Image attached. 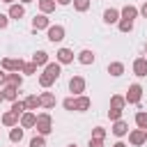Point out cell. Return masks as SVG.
I'll return each instance as SVG.
<instances>
[{
    "instance_id": "obj_1",
    "label": "cell",
    "mask_w": 147,
    "mask_h": 147,
    "mask_svg": "<svg viewBox=\"0 0 147 147\" xmlns=\"http://www.w3.org/2000/svg\"><path fill=\"white\" fill-rule=\"evenodd\" d=\"M60 74H62L60 62H48V64L44 67V74L39 76V85H41V87H51V85L60 78Z\"/></svg>"
},
{
    "instance_id": "obj_2",
    "label": "cell",
    "mask_w": 147,
    "mask_h": 147,
    "mask_svg": "<svg viewBox=\"0 0 147 147\" xmlns=\"http://www.w3.org/2000/svg\"><path fill=\"white\" fill-rule=\"evenodd\" d=\"M37 136H48L53 131V119H51V113H39L37 115Z\"/></svg>"
},
{
    "instance_id": "obj_3",
    "label": "cell",
    "mask_w": 147,
    "mask_h": 147,
    "mask_svg": "<svg viewBox=\"0 0 147 147\" xmlns=\"http://www.w3.org/2000/svg\"><path fill=\"white\" fill-rule=\"evenodd\" d=\"M23 64H25V62H23L21 57H2V62H0L2 71H11V74H14V71H18V74H21Z\"/></svg>"
},
{
    "instance_id": "obj_4",
    "label": "cell",
    "mask_w": 147,
    "mask_h": 147,
    "mask_svg": "<svg viewBox=\"0 0 147 147\" xmlns=\"http://www.w3.org/2000/svg\"><path fill=\"white\" fill-rule=\"evenodd\" d=\"M124 99H126V103H140V99H142V87H140L138 83L129 85V90H126Z\"/></svg>"
},
{
    "instance_id": "obj_5",
    "label": "cell",
    "mask_w": 147,
    "mask_h": 147,
    "mask_svg": "<svg viewBox=\"0 0 147 147\" xmlns=\"http://www.w3.org/2000/svg\"><path fill=\"white\" fill-rule=\"evenodd\" d=\"M69 92L76 94V96H80L85 92V78L83 76H71L69 78Z\"/></svg>"
},
{
    "instance_id": "obj_6",
    "label": "cell",
    "mask_w": 147,
    "mask_h": 147,
    "mask_svg": "<svg viewBox=\"0 0 147 147\" xmlns=\"http://www.w3.org/2000/svg\"><path fill=\"white\" fill-rule=\"evenodd\" d=\"M46 37H48V41H53V44H60V41L64 39V28H62V25H48V32H46Z\"/></svg>"
},
{
    "instance_id": "obj_7",
    "label": "cell",
    "mask_w": 147,
    "mask_h": 147,
    "mask_svg": "<svg viewBox=\"0 0 147 147\" xmlns=\"http://www.w3.org/2000/svg\"><path fill=\"white\" fill-rule=\"evenodd\" d=\"M48 25H51V21H48L46 14H34V18H32V30L34 32L37 30H48Z\"/></svg>"
},
{
    "instance_id": "obj_8",
    "label": "cell",
    "mask_w": 147,
    "mask_h": 147,
    "mask_svg": "<svg viewBox=\"0 0 147 147\" xmlns=\"http://www.w3.org/2000/svg\"><path fill=\"white\" fill-rule=\"evenodd\" d=\"M55 62H60V64L74 62V51H71V48H60V51L55 53Z\"/></svg>"
},
{
    "instance_id": "obj_9",
    "label": "cell",
    "mask_w": 147,
    "mask_h": 147,
    "mask_svg": "<svg viewBox=\"0 0 147 147\" xmlns=\"http://www.w3.org/2000/svg\"><path fill=\"white\" fill-rule=\"evenodd\" d=\"M21 129H32L34 124H37V113H30V110H25L23 115H21Z\"/></svg>"
},
{
    "instance_id": "obj_10",
    "label": "cell",
    "mask_w": 147,
    "mask_h": 147,
    "mask_svg": "<svg viewBox=\"0 0 147 147\" xmlns=\"http://www.w3.org/2000/svg\"><path fill=\"white\" fill-rule=\"evenodd\" d=\"M129 142L136 145V147L145 145V142H147V140H145V131H142V129H133V131L129 133Z\"/></svg>"
},
{
    "instance_id": "obj_11",
    "label": "cell",
    "mask_w": 147,
    "mask_h": 147,
    "mask_svg": "<svg viewBox=\"0 0 147 147\" xmlns=\"http://www.w3.org/2000/svg\"><path fill=\"white\" fill-rule=\"evenodd\" d=\"M133 74H136L138 78H145V76H147V57H138V60L133 62Z\"/></svg>"
},
{
    "instance_id": "obj_12",
    "label": "cell",
    "mask_w": 147,
    "mask_h": 147,
    "mask_svg": "<svg viewBox=\"0 0 147 147\" xmlns=\"http://www.w3.org/2000/svg\"><path fill=\"white\" fill-rule=\"evenodd\" d=\"M39 101H41V108H46V110L55 108V94L53 92H41L39 94Z\"/></svg>"
},
{
    "instance_id": "obj_13",
    "label": "cell",
    "mask_w": 147,
    "mask_h": 147,
    "mask_svg": "<svg viewBox=\"0 0 147 147\" xmlns=\"http://www.w3.org/2000/svg\"><path fill=\"white\" fill-rule=\"evenodd\" d=\"M119 16L122 18H129V21H136L138 18V7L136 5H124L122 11H119Z\"/></svg>"
},
{
    "instance_id": "obj_14",
    "label": "cell",
    "mask_w": 147,
    "mask_h": 147,
    "mask_svg": "<svg viewBox=\"0 0 147 147\" xmlns=\"http://www.w3.org/2000/svg\"><path fill=\"white\" fill-rule=\"evenodd\" d=\"M110 131H113V136L122 138V136H126V133H129V124H126L124 119H117V122L113 124V129H110Z\"/></svg>"
},
{
    "instance_id": "obj_15",
    "label": "cell",
    "mask_w": 147,
    "mask_h": 147,
    "mask_svg": "<svg viewBox=\"0 0 147 147\" xmlns=\"http://www.w3.org/2000/svg\"><path fill=\"white\" fill-rule=\"evenodd\" d=\"M7 16H9V18H16V21H18V18H23V16H25V7H23V5H16V2H14V5H9V14H7Z\"/></svg>"
},
{
    "instance_id": "obj_16",
    "label": "cell",
    "mask_w": 147,
    "mask_h": 147,
    "mask_svg": "<svg viewBox=\"0 0 147 147\" xmlns=\"http://www.w3.org/2000/svg\"><path fill=\"white\" fill-rule=\"evenodd\" d=\"M23 103H25V110H30V113H34L37 108H41V101H39V96H37V94H30Z\"/></svg>"
},
{
    "instance_id": "obj_17",
    "label": "cell",
    "mask_w": 147,
    "mask_h": 147,
    "mask_svg": "<svg viewBox=\"0 0 147 147\" xmlns=\"http://www.w3.org/2000/svg\"><path fill=\"white\" fill-rule=\"evenodd\" d=\"M92 106V101H90V96H76V106H74V110H78V113H85L87 108Z\"/></svg>"
},
{
    "instance_id": "obj_18",
    "label": "cell",
    "mask_w": 147,
    "mask_h": 147,
    "mask_svg": "<svg viewBox=\"0 0 147 147\" xmlns=\"http://www.w3.org/2000/svg\"><path fill=\"white\" fill-rule=\"evenodd\" d=\"M18 119H21V117H18L16 113H11V110H7V113L2 115V124H5V126H11V129L18 126Z\"/></svg>"
},
{
    "instance_id": "obj_19",
    "label": "cell",
    "mask_w": 147,
    "mask_h": 147,
    "mask_svg": "<svg viewBox=\"0 0 147 147\" xmlns=\"http://www.w3.org/2000/svg\"><path fill=\"white\" fill-rule=\"evenodd\" d=\"M103 21L110 25V23H117L119 21V9H115V7H110V9H106L103 11Z\"/></svg>"
},
{
    "instance_id": "obj_20",
    "label": "cell",
    "mask_w": 147,
    "mask_h": 147,
    "mask_svg": "<svg viewBox=\"0 0 147 147\" xmlns=\"http://www.w3.org/2000/svg\"><path fill=\"white\" fill-rule=\"evenodd\" d=\"M32 62H34L37 67H46V64H48V53H46V51H37V53L32 55Z\"/></svg>"
},
{
    "instance_id": "obj_21",
    "label": "cell",
    "mask_w": 147,
    "mask_h": 147,
    "mask_svg": "<svg viewBox=\"0 0 147 147\" xmlns=\"http://www.w3.org/2000/svg\"><path fill=\"white\" fill-rule=\"evenodd\" d=\"M2 94H5V99H7V101H11V103H14V101L18 99V87L5 85V87H2Z\"/></svg>"
},
{
    "instance_id": "obj_22",
    "label": "cell",
    "mask_w": 147,
    "mask_h": 147,
    "mask_svg": "<svg viewBox=\"0 0 147 147\" xmlns=\"http://www.w3.org/2000/svg\"><path fill=\"white\" fill-rule=\"evenodd\" d=\"M7 85H11V87H21V85H23V76H21L18 71L7 74Z\"/></svg>"
},
{
    "instance_id": "obj_23",
    "label": "cell",
    "mask_w": 147,
    "mask_h": 147,
    "mask_svg": "<svg viewBox=\"0 0 147 147\" xmlns=\"http://www.w3.org/2000/svg\"><path fill=\"white\" fill-rule=\"evenodd\" d=\"M78 62H80V64H92V62H94V53L87 51V48L80 51V53H78Z\"/></svg>"
},
{
    "instance_id": "obj_24",
    "label": "cell",
    "mask_w": 147,
    "mask_h": 147,
    "mask_svg": "<svg viewBox=\"0 0 147 147\" xmlns=\"http://www.w3.org/2000/svg\"><path fill=\"white\" fill-rule=\"evenodd\" d=\"M108 74L115 76V78L122 76V74H124V64H122V62H110V64H108Z\"/></svg>"
},
{
    "instance_id": "obj_25",
    "label": "cell",
    "mask_w": 147,
    "mask_h": 147,
    "mask_svg": "<svg viewBox=\"0 0 147 147\" xmlns=\"http://www.w3.org/2000/svg\"><path fill=\"white\" fill-rule=\"evenodd\" d=\"M124 106H126V99H124L122 94H113V96H110V108H119V110H124Z\"/></svg>"
},
{
    "instance_id": "obj_26",
    "label": "cell",
    "mask_w": 147,
    "mask_h": 147,
    "mask_svg": "<svg viewBox=\"0 0 147 147\" xmlns=\"http://www.w3.org/2000/svg\"><path fill=\"white\" fill-rule=\"evenodd\" d=\"M39 9H41V14L55 11V0H39Z\"/></svg>"
},
{
    "instance_id": "obj_27",
    "label": "cell",
    "mask_w": 147,
    "mask_h": 147,
    "mask_svg": "<svg viewBox=\"0 0 147 147\" xmlns=\"http://www.w3.org/2000/svg\"><path fill=\"white\" fill-rule=\"evenodd\" d=\"M136 124H138V129L147 131V110H140V113H136Z\"/></svg>"
},
{
    "instance_id": "obj_28",
    "label": "cell",
    "mask_w": 147,
    "mask_h": 147,
    "mask_svg": "<svg viewBox=\"0 0 147 147\" xmlns=\"http://www.w3.org/2000/svg\"><path fill=\"white\" fill-rule=\"evenodd\" d=\"M117 28H119V32H131V30H133V21L119 18V21H117Z\"/></svg>"
},
{
    "instance_id": "obj_29",
    "label": "cell",
    "mask_w": 147,
    "mask_h": 147,
    "mask_svg": "<svg viewBox=\"0 0 147 147\" xmlns=\"http://www.w3.org/2000/svg\"><path fill=\"white\" fill-rule=\"evenodd\" d=\"M9 140H11V142H21V140H23V129L14 126V129L9 131Z\"/></svg>"
},
{
    "instance_id": "obj_30",
    "label": "cell",
    "mask_w": 147,
    "mask_h": 147,
    "mask_svg": "<svg viewBox=\"0 0 147 147\" xmlns=\"http://www.w3.org/2000/svg\"><path fill=\"white\" fill-rule=\"evenodd\" d=\"M76 11H87L90 9V0H71Z\"/></svg>"
},
{
    "instance_id": "obj_31",
    "label": "cell",
    "mask_w": 147,
    "mask_h": 147,
    "mask_svg": "<svg viewBox=\"0 0 147 147\" xmlns=\"http://www.w3.org/2000/svg\"><path fill=\"white\" fill-rule=\"evenodd\" d=\"M21 74H25V76L37 74V64H34V62H25V64H23V69H21Z\"/></svg>"
},
{
    "instance_id": "obj_32",
    "label": "cell",
    "mask_w": 147,
    "mask_h": 147,
    "mask_svg": "<svg viewBox=\"0 0 147 147\" xmlns=\"http://www.w3.org/2000/svg\"><path fill=\"white\" fill-rule=\"evenodd\" d=\"M11 113H16V115H18V117H21V115H23V113H25V103H23V101H18V99H16V101H14V103H11Z\"/></svg>"
},
{
    "instance_id": "obj_33",
    "label": "cell",
    "mask_w": 147,
    "mask_h": 147,
    "mask_svg": "<svg viewBox=\"0 0 147 147\" xmlns=\"http://www.w3.org/2000/svg\"><path fill=\"white\" fill-rule=\"evenodd\" d=\"M92 138H96V140H103V138H106V129H103V126H94V131H92Z\"/></svg>"
},
{
    "instance_id": "obj_34",
    "label": "cell",
    "mask_w": 147,
    "mask_h": 147,
    "mask_svg": "<svg viewBox=\"0 0 147 147\" xmlns=\"http://www.w3.org/2000/svg\"><path fill=\"white\" fill-rule=\"evenodd\" d=\"M30 147H46V140H44V136H34V138L30 140Z\"/></svg>"
},
{
    "instance_id": "obj_35",
    "label": "cell",
    "mask_w": 147,
    "mask_h": 147,
    "mask_svg": "<svg viewBox=\"0 0 147 147\" xmlns=\"http://www.w3.org/2000/svg\"><path fill=\"white\" fill-rule=\"evenodd\" d=\"M108 117H110L113 122H117V119H122V110H119V108H110V110H108Z\"/></svg>"
},
{
    "instance_id": "obj_36",
    "label": "cell",
    "mask_w": 147,
    "mask_h": 147,
    "mask_svg": "<svg viewBox=\"0 0 147 147\" xmlns=\"http://www.w3.org/2000/svg\"><path fill=\"white\" fill-rule=\"evenodd\" d=\"M62 106H64V110H74L76 99H74V96H69V99H64V101H62Z\"/></svg>"
},
{
    "instance_id": "obj_37",
    "label": "cell",
    "mask_w": 147,
    "mask_h": 147,
    "mask_svg": "<svg viewBox=\"0 0 147 147\" xmlns=\"http://www.w3.org/2000/svg\"><path fill=\"white\" fill-rule=\"evenodd\" d=\"M7 23H9V16H7V14H0V30H5Z\"/></svg>"
},
{
    "instance_id": "obj_38",
    "label": "cell",
    "mask_w": 147,
    "mask_h": 147,
    "mask_svg": "<svg viewBox=\"0 0 147 147\" xmlns=\"http://www.w3.org/2000/svg\"><path fill=\"white\" fill-rule=\"evenodd\" d=\"M90 147H103V140H96V138H90Z\"/></svg>"
},
{
    "instance_id": "obj_39",
    "label": "cell",
    "mask_w": 147,
    "mask_h": 147,
    "mask_svg": "<svg viewBox=\"0 0 147 147\" xmlns=\"http://www.w3.org/2000/svg\"><path fill=\"white\" fill-rule=\"evenodd\" d=\"M5 85H7V71L0 69V87H5Z\"/></svg>"
},
{
    "instance_id": "obj_40",
    "label": "cell",
    "mask_w": 147,
    "mask_h": 147,
    "mask_svg": "<svg viewBox=\"0 0 147 147\" xmlns=\"http://www.w3.org/2000/svg\"><path fill=\"white\" fill-rule=\"evenodd\" d=\"M138 14H142V16H145V18H147V0H145V2H142V7H140V9H138Z\"/></svg>"
},
{
    "instance_id": "obj_41",
    "label": "cell",
    "mask_w": 147,
    "mask_h": 147,
    "mask_svg": "<svg viewBox=\"0 0 147 147\" xmlns=\"http://www.w3.org/2000/svg\"><path fill=\"white\" fill-rule=\"evenodd\" d=\"M71 0H55V5H69Z\"/></svg>"
},
{
    "instance_id": "obj_42",
    "label": "cell",
    "mask_w": 147,
    "mask_h": 147,
    "mask_svg": "<svg viewBox=\"0 0 147 147\" xmlns=\"http://www.w3.org/2000/svg\"><path fill=\"white\" fill-rule=\"evenodd\" d=\"M113 147H126V145H124V142H122V140H119V142H115V145H113Z\"/></svg>"
},
{
    "instance_id": "obj_43",
    "label": "cell",
    "mask_w": 147,
    "mask_h": 147,
    "mask_svg": "<svg viewBox=\"0 0 147 147\" xmlns=\"http://www.w3.org/2000/svg\"><path fill=\"white\" fill-rule=\"evenodd\" d=\"M2 101H5V94H2V90H0V103H2Z\"/></svg>"
},
{
    "instance_id": "obj_44",
    "label": "cell",
    "mask_w": 147,
    "mask_h": 147,
    "mask_svg": "<svg viewBox=\"0 0 147 147\" xmlns=\"http://www.w3.org/2000/svg\"><path fill=\"white\" fill-rule=\"evenodd\" d=\"M2 2H7V5H14V2H16V0H2Z\"/></svg>"
},
{
    "instance_id": "obj_45",
    "label": "cell",
    "mask_w": 147,
    "mask_h": 147,
    "mask_svg": "<svg viewBox=\"0 0 147 147\" xmlns=\"http://www.w3.org/2000/svg\"><path fill=\"white\" fill-rule=\"evenodd\" d=\"M28 2H32V0H21V5H28Z\"/></svg>"
},
{
    "instance_id": "obj_46",
    "label": "cell",
    "mask_w": 147,
    "mask_h": 147,
    "mask_svg": "<svg viewBox=\"0 0 147 147\" xmlns=\"http://www.w3.org/2000/svg\"><path fill=\"white\" fill-rule=\"evenodd\" d=\"M67 147H78V145H76V142H74V145H67Z\"/></svg>"
},
{
    "instance_id": "obj_47",
    "label": "cell",
    "mask_w": 147,
    "mask_h": 147,
    "mask_svg": "<svg viewBox=\"0 0 147 147\" xmlns=\"http://www.w3.org/2000/svg\"><path fill=\"white\" fill-rule=\"evenodd\" d=\"M145 140H147V131H145Z\"/></svg>"
},
{
    "instance_id": "obj_48",
    "label": "cell",
    "mask_w": 147,
    "mask_h": 147,
    "mask_svg": "<svg viewBox=\"0 0 147 147\" xmlns=\"http://www.w3.org/2000/svg\"><path fill=\"white\" fill-rule=\"evenodd\" d=\"M145 55H147V46H145Z\"/></svg>"
}]
</instances>
